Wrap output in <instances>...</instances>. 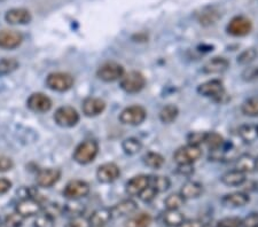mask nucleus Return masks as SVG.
Returning <instances> with one entry per match:
<instances>
[{"mask_svg":"<svg viewBox=\"0 0 258 227\" xmlns=\"http://www.w3.org/2000/svg\"><path fill=\"white\" fill-rule=\"evenodd\" d=\"M206 133L207 132L200 131L189 132V133L187 134V143L193 144V146H201L202 143H205Z\"/></svg>","mask_w":258,"mask_h":227,"instance_id":"nucleus-42","label":"nucleus"},{"mask_svg":"<svg viewBox=\"0 0 258 227\" xmlns=\"http://www.w3.org/2000/svg\"><path fill=\"white\" fill-rule=\"evenodd\" d=\"M252 23L245 16L239 15L233 18L227 24V32L234 37H244L250 34Z\"/></svg>","mask_w":258,"mask_h":227,"instance_id":"nucleus-10","label":"nucleus"},{"mask_svg":"<svg viewBox=\"0 0 258 227\" xmlns=\"http://www.w3.org/2000/svg\"><path fill=\"white\" fill-rule=\"evenodd\" d=\"M24 221V218L19 214L18 212L10 213L4 220V225L6 227H22Z\"/></svg>","mask_w":258,"mask_h":227,"instance_id":"nucleus-41","label":"nucleus"},{"mask_svg":"<svg viewBox=\"0 0 258 227\" xmlns=\"http://www.w3.org/2000/svg\"><path fill=\"white\" fill-rule=\"evenodd\" d=\"M185 199L180 195V193H173L166 197L164 204L166 209H180L185 203Z\"/></svg>","mask_w":258,"mask_h":227,"instance_id":"nucleus-39","label":"nucleus"},{"mask_svg":"<svg viewBox=\"0 0 258 227\" xmlns=\"http://www.w3.org/2000/svg\"><path fill=\"white\" fill-rule=\"evenodd\" d=\"M143 160H144V163L147 165L148 168H152V169H160L163 167V164H164L163 156L155 152L146 153Z\"/></svg>","mask_w":258,"mask_h":227,"instance_id":"nucleus-33","label":"nucleus"},{"mask_svg":"<svg viewBox=\"0 0 258 227\" xmlns=\"http://www.w3.org/2000/svg\"><path fill=\"white\" fill-rule=\"evenodd\" d=\"M249 195L244 192H234L226 194L222 197V203L227 208H241L249 203Z\"/></svg>","mask_w":258,"mask_h":227,"instance_id":"nucleus-21","label":"nucleus"},{"mask_svg":"<svg viewBox=\"0 0 258 227\" xmlns=\"http://www.w3.org/2000/svg\"><path fill=\"white\" fill-rule=\"evenodd\" d=\"M220 13L217 8L215 7H206L201 11V13H199L198 20L202 26H212L220 19Z\"/></svg>","mask_w":258,"mask_h":227,"instance_id":"nucleus-26","label":"nucleus"},{"mask_svg":"<svg viewBox=\"0 0 258 227\" xmlns=\"http://www.w3.org/2000/svg\"><path fill=\"white\" fill-rule=\"evenodd\" d=\"M185 221V216L179 209H166L163 213V222L169 227H180Z\"/></svg>","mask_w":258,"mask_h":227,"instance_id":"nucleus-25","label":"nucleus"},{"mask_svg":"<svg viewBox=\"0 0 258 227\" xmlns=\"http://www.w3.org/2000/svg\"><path fill=\"white\" fill-rule=\"evenodd\" d=\"M257 56H258L257 49L250 47L241 52L238 55V57H236V61H238V63L241 65H248L250 64L251 62L255 61Z\"/></svg>","mask_w":258,"mask_h":227,"instance_id":"nucleus-36","label":"nucleus"},{"mask_svg":"<svg viewBox=\"0 0 258 227\" xmlns=\"http://www.w3.org/2000/svg\"><path fill=\"white\" fill-rule=\"evenodd\" d=\"M4 2H6V0H0V3H4Z\"/></svg>","mask_w":258,"mask_h":227,"instance_id":"nucleus-54","label":"nucleus"},{"mask_svg":"<svg viewBox=\"0 0 258 227\" xmlns=\"http://www.w3.org/2000/svg\"><path fill=\"white\" fill-rule=\"evenodd\" d=\"M23 41V35L16 30H0V48L14 49Z\"/></svg>","mask_w":258,"mask_h":227,"instance_id":"nucleus-16","label":"nucleus"},{"mask_svg":"<svg viewBox=\"0 0 258 227\" xmlns=\"http://www.w3.org/2000/svg\"><path fill=\"white\" fill-rule=\"evenodd\" d=\"M180 227H206L205 222L199 219H192V220H185L184 224Z\"/></svg>","mask_w":258,"mask_h":227,"instance_id":"nucleus-51","label":"nucleus"},{"mask_svg":"<svg viewBox=\"0 0 258 227\" xmlns=\"http://www.w3.org/2000/svg\"><path fill=\"white\" fill-rule=\"evenodd\" d=\"M83 113L87 117H97L106 109V102L99 98H86L82 106Z\"/></svg>","mask_w":258,"mask_h":227,"instance_id":"nucleus-17","label":"nucleus"},{"mask_svg":"<svg viewBox=\"0 0 258 227\" xmlns=\"http://www.w3.org/2000/svg\"><path fill=\"white\" fill-rule=\"evenodd\" d=\"M177 172L181 176H190L194 173L193 165H178Z\"/></svg>","mask_w":258,"mask_h":227,"instance_id":"nucleus-49","label":"nucleus"},{"mask_svg":"<svg viewBox=\"0 0 258 227\" xmlns=\"http://www.w3.org/2000/svg\"><path fill=\"white\" fill-rule=\"evenodd\" d=\"M222 183L226 186H231V187H236V186H242L247 178H245V173L241 172L239 170H231L224 173L222 176Z\"/></svg>","mask_w":258,"mask_h":227,"instance_id":"nucleus-24","label":"nucleus"},{"mask_svg":"<svg viewBox=\"0 0 258 227\" xmlns=\"http://www.w3.org/2000/svg\"><path fill=\"white\" fill-rule=\"evenodd\" d=\"M180 195L184 197L185 200H194L198 199L203 194V186L200 184L199 181L195 180H188L181 186L180 188Z\"/></svg>","mask_w":258,"mask_h":227,"instance_id":"nucleus-23","label":"nucleus"},{"mask_svg":"<svg viewBox=\"0 0 258 227\" xmlns=\"http://www.w3.org/2000/svg\"><path fill=\"white\" fill-rule=\"evenodd\" d=\"M149 185H152L154 188L156 189L157 193H163L166 192L171 186V181L165 176H154L151 177L149 180Z\"/></svg>","mask_w":258,"mask_h":227,"instance_id":"nucleus-35","label":"nucleus"},{"mask_svg":"<svg viewBox=\"0 0 258 227\" xmlns=\"http://www.w3.org/2000/svg\"><path fill=\"white\" fill-rule=\"evenodd\" d=\"M122 148H123V152L125 153L126 155L133 156L138 154V153L143 149V143H141L139 139L131 137L124 140L122 142Z\"/></svg>","mask_w":258,"mask_h":227,"instance_id":"nucleus-31","label":"nucleus"},{"mask_svg":"<svg viewBox=\"0 0 258 227\" xmlns=\"http://www.w3.org/2000/svg\"><path fill=\"white\" fill-rule=\"evenodd\" d=\"M179 115V109L174 105H166L160 111V119L164 124H171L176 121Z\"/></svg>","mask_w":258,"mask_h":227,"instance_id":"nucleus-30","label":"nucleus"},{"mask_svg":"<svg viewBox=\"0 0 258 227\" xmlns=\"http://www.w3.org/2000/svg\"><path fill=\"white\" fill-rule=\"evenodd\" d=\"M152 222V217L148 213H139L132 216L126 221L125 227H149Z\"/></svg>","mask_w":258,"mask_h":227,"instance_id":"nucleus-34","label":"nucleus"},{"mask_svg":"<svg viewBox=\"0 0 258 227\" xmlns=\"http://www.w3.org/2000/svg\"><path fill=\"white\" fill-rule=\"evenodd\" d=\"M242 80L245 82H252L258 80V67H248L243 70Z\"/></svg>","mask_w":258,"mask_h":227,"instance_id":"nucleus-45","label":"nucleus"},{"mask_svg":"<svg viewBox=\"0 0 258 227\" xmlns=\"http://www.w3.org/2000/svg\"><path fill=\"white\" fill-rule=\"evenodd\" d=\"M255 171H258V156L255 158Z\"/></svg>","mask_w":258,"mask_h":227,"instance_id":"nucleus-52","label":"nucleus"},{"mask_svg":"<svg viewBox=\"0 0 258 227\" xmlns=\"http://www.w3.org/2000/svg\"><path fill=\"white\" fill-rule=\"evenodd\" d=\"M12 188V181L6 178H0V194H5Z\"/></svg>","mask_w":258,"mask_h":227,"instance_id":"nucleus-50","label":"nucleus"},{"mask_svg":"<svg viewBox=\"0 0 258 227\" xmlns=\"http://www.w3.org/2000/svg\"><path fill=\"white\" fill-rule=\"evenodd\" d=\"M257 131H258V126H257Z\"/></svg>","mask_w":258,"mask_h":227,"instance_id":"nucleus-56","label":"nucleus"},{"mask_svg":"<svg viewBox=\"0 0 258 227\" xmlns=\"http://www.w3.org/2000/svg\"><path fill=\"white\" fill-rule=\"evenodd\" d=\"M239 135L245 143H252L258 139L257 125L253 124H242L239 126Z\"/></svg>","mask_w":258,"mask_h":227,"instance_id":"nucleus-28","label":"nucleus"},{"mask_svg":"<svg viewBox=\"0 0 258 227\" xmlns=\"http://www.w3.org/2000/svg\"><path fill=\"white\" fill-rule=\"evenodd\" d=\"M157 194H159V193H157L156 189L154 188L152 185H148L147 187H146L144 191L140 193L139 197H140L141 201L145 202V203H151V202H153L154 200L156 199Z\"/></svg>","mask_w":258,"mask_h":227,"instance_id":"nucleus-43","label":"nucleus"},{"mask_svg":"<svg viewBox=\"0 0 258 227\" xmlns=\"http://www.w3.org/2000/svg\"><path fill=\"white\" fill-rule=\"evenodd\" d=\"M103 227H109V226H103Z\"/></svg>","mask_w":258,"mask_h":227,"instance_id":"nucleus-55","label":"nucleus"},{"mask_svg":"<svg viewBox=\"0 0 258 227\" xmlns=\"http://www.w3.org/2000/svg\"><path fill=\"white\" fill-rule=\"evenodd\" d=\"M217 227H242V219L238 217H227L217 222Z\"/></svg>","mask_w":258,"mask_h":227,"instance_id":"nucleus-44","label":"nucleus"},{"mask_svg":"<svg viewBox=\"0 0 258 227\" xmlns=\"http://www.w3.org/2000/svg\"><path fill=\"white\" fill-rule=\"evenodd\" d=\"M54 121L61 127H74L80 122V114L74 107L63 106L56 109Z\"/></svg>","mask_w":258,"mask_h":227,"instance_id":"nucleus-7","label":"nucleus"},{"mask_svg":"<svg viewBox=\"0 0 258 227\" xmlns=\"http://www.w3.org/2000/svg\"><path fill=\"white\" fill-rule=\"evenodd\" d=\"M70 202L68 204L63 206V212L69 213L73 218L82 216L84 212V205L81 204L78 200H69Z\"/></svg>","mask_w":258,"mask_h":227,"instance_id":"nucleus-38","label":"nucleus"},{"mask_svg":"<svg viewBox=\"0 0 258 227\" xmlns=\"http://www.w3.org/2000/svg\"><path fill=\"white\" fill-rule=\"evenodd\" d=\"M28 108L38 114H44L51 110L52 100L44 93H32L27 101Z\"/></svg>","mask_w":258,"mask_h":227,"instance_id":"nucleus-12","label":"nucleus"},{"mask_svg":"<svg viewBox=\"0 0 258 227\" xmlns=\"http://www.w3.org/2000/svg\"><path fill=\"white\" fill-rule=\"evenodd\" d=\"M31 20V13L27 8H12L5 14V21L12 26H24V24L30 23Z\"/></svg>","mask_w":258,"mask_h":227,"instance_id":"nucleus-15","label":"nucleus"},{"mask_svg":"<svg viewBox=\"0 0 258 227\" xmlns=\"http://www.w3.org/2000/svg\"><path fill=\"white\" fill-rule=\"evenodd\" d=\"M15 211L26 219L29 217L37 216L43 211V204L40 201L33 199V197H23L16 204Z\"/></svg>","mask_w":258,"mask_h":227,"instance_id":"nucleus-8","label":"nucleus"},{"mask_svg":"<svg viewBox=\"0 0 258 227\" xmlns=\"http://www.w3.org/2000/svg\"><path fill=\"white\" fill-rule=\"evenodd\" d=\"M66 227H90V224H89V220L85 219V218H83L82 216H78V217H74Z\"/></svg>","mask_w":258,"mask_h":227,"instance_id":"nucleus-48","label":"nucleus"},{"mask_svg":"<svg viewBox=\"0 0 258 227\" xmlns=\"http://www.w3.org/2000/svg\"><path fill=\"white\" fill-rule=\"evenodd\" d=\"M61 178V171L59 169H43L38 173H37L36 177V183L39 187L43 188H51L52 186L55 185L57 181Z\"/></svg>","mask_w":258,"mask_h":227,"instance_id":"nucleus-14","label":"nucleus"},{"mask_svg":"<svg viewBox=\"0 0 258 227\" xmlns=\"http://www.w3.org/2000/svg\"><path fill=\"white\" fill-rule=\"evenodd\" d=\"M230 67V62L227 59L222 56L212 57L207 63L203 65L202 71L208 75H214V73H223Z\"/></svg>","mask_w":258,"mask_h":227,"instance_id":"nucleus-20","label":"nucleus"},{"mask_svg":"<svg viewBox=\"0 0 258 227\" xmlns=\"http://www.w3.org/2000/svg\"><path fill=\"white\" fill-rule=\"evenodd\" d=\"M120 176V169L115 163H105L100 165L97 170V178L102 184H111Z\"/></svg>","mask_w":258,"mask_h":227,"instance_id":"nucleus-13","label":"nucleus"},{"mask_svg":"<svg viewBox=\"0 0 258 227\" xmlns=\"http://www.w3.org/2000/svg\"><path fill=\"white\" fill-rule=\"evenodd\" d=\"M205 143L211 152H216L222 149L225 140L217 132H207Z\"/></svg>","mask_w":258,"mask_h":227,"instance_id":"nucleus-29","label":"nucleus"},{"mask_svg":"<svg viewBox=\"0 0 258 227\" xmlns=\"http://www.w3.org/2000/svg\"><path fill=\"white\" fill-rule=\"evenodd\" d=\"M241 111L244 116L257 117L258 116V96L251 97L245 100L241 106Z\"/></svg>","mask_w":258,"mask_h":227,"instance_id":"nucleus-32","label":"nucleus"},{"mask_svg":"<svg viewBox=\"0 0 258 227\" xmlns=\"http://www.w3.org/2000/svg\"><path fill=\"white\" fill-rule=\"evenodd\" d=\"M90 193V185L84 180L75 179L69 181L64 187L63 195L68 200H81Z\"/></svg>","mask_w":258,"mask_h":227,"instance_id":"nucleus-9","label":"nucleus"},{"mask_svg":"<svg viewBox=\"0 0 258 227\" xmlns=\"http://www.w3.org/2000/svg\"><path fill=\"white\" fill-rule=\"evenodd\" d=\"M14 162L7 156H0V172H7L13 169Z\"/></svg>","mask_w":258,"mask_h":227,"instance_id":"nucleus-47","label":"nucleus"},{"mask_svg":"<svg viewBox=\"0 0 258 227\" xmlns=\"http://www.w3.org/2000/svg\"><path fill=\"white\" fill-rule=\"evenodd\" d=\"M137 210H138V205L133 200L127 199L120 201L119 203L115 204L113 208H110L111 216L114 218H123V217H128L132 216Z\"/></svg>","mask_w":258,"mask_h":227,"instance_id":"nucleus-18","label":"nucleus"},{"mask_svg":"<svg viewBox=\"0 0 258 227\" xmlns=\"http://www.w3.org/2000/svg\"><path fill=\"white\" fill-rule=\"evenodd\" d=\"M201 147L187 143L185 146L179 147L178 149L174 152L173 160L177 165H193L197 161L201 159Z\"/></svg>","mask_w":258,"mask_h":227,"instance_id":"nucleus-2","label":"nucleus"},{"mask_svg":"<svg viewBox=\"0 0 258 227\" xmlns=\"http://www.w3.org/2000/svg\"><path fill=\"white\" fill-rule=\"evenodd\" d=\"M119 121L122 124L130 126H138L140 124L145 122L147 118V111L143 106L133 105L130 107H126L125 109L122 110L119 114Z\"/></svg>","mask_w":258,"mask_h":227,"instance_id":"nucleus-4","label":"nucleus"},{"mask_svg":"<svg viewBox=\"0 0 258 227\" xmlns=\"http://www.w3.org/2000/svg\"><path fill=\"white\" fill-rule=\"evenodd\" d=\"M2 224H3V220H2V219H0V226H2Z\"/></svg>","mask_w":258,"mask_h":227,"instance_id":"nucleus-53","label":"nucleus"},{"mask_svg":"<svg viewBox=\"0 0 258 227\" xmlns=\"http://www.w3.org/2000/svg\"><path fill=\"white\" fill-rule=\"evenodd\" d=\"M35 227H54L55 226V218L49 216L47 212L41 211L36 216Z\"/></svg>","mask_w":258,"mask_h":227,"instance_id":"nucleus-40","label":"nucleus"},{"mask_svg":"<svg viewBox=\"0 0 258 227\" xmlns=\"http://www.w3.org/2000/svg\"><path fill=\"white\" fill-rule=\"evenodd\" d=\"M99 153V144L95 140H85L81 142L74 150L73 158L75 162L85 165L93 162Z\"/></svg>","mask_w":258,"mask_h":227,"instance_id":"nucleus-1","label":"nucleus"},{"mask_svg":"<svg viewBox=\"0 0 258 227\" xmlns=\"http://www.w3.org/2000/svg\"><path fill=\"white\" fill-rule=\"evenodd\" d=\"M19 62L14 57H5L0 61V75H8L19 68Z\"/></svg>","mask_w":258,"mask_h":227,"instance_id":"nucleus-37","label":"nucleus"},{"mask_svg":"<svg viewBox=\"0 0 258 227\" xmlns=\"http://www.w3.org/2000/svg\"><path fill=\"white\" fill-rule=\"evenodd\" d=\"M242 227H258V212H252L243 218Z\"/></svg>","mask_w":258,"mask_h":227,"instance_id":"nucleus-46","label":"nucleus"},{"mask_svg":"<svg viewBox=\"0 0 258 227\" xmlns=\"http://www.w3.org/2000/svg\"><path fill=\"white\" fill-rule=\"evenodd\" d=\"M198 93L206 98L220 99L225 94V88L222 81L211 80L200 84L198 86Z\"/></svg>","mask_w":258,"mask_h":227,"instance_id":"nucleus-11","label":"nucleus"},{"mask_svg":"<svg viewBox=\"0 0 258 227\" xmlns=\"http://www.w3.org/2000/svg\"><path fill=\"white\" fill-rule=\"evenodd\" d=\"M151 177L146 175H139L131 178L126 183L125 191L130 196H139L140 193L149 185Z\"/></svg>","mask_w":258,"mask_h":227,"instance_id":"nucleus-19","label":"nucleus"},{"mask_svg":"<svg viewBox=\"0 0 258 227\" xmlns=\"http://www.w3.org/2000/svg\"><path fill=\"white\" fill-rule=\"evenodd\" d=\"M124 68L122 64L117 62H106L101 64L97 71V76L99 80L106 83H113L116 81H120V78L124 76Z\"/></svg>","mask_w":258,"mask_h":227,"instance_id":"nucleus-6","label":"nucleus"},{"mask_svg":"<svg viewBox=\"0 0 258 227\" xmlns=\"http://www.w3.org/2000/svg\"><path fill=\"white\" fill-rule=\"evenodd\" d=\"M75 84L74 77L68 72H52L46 78L48 89L55 92H67Z\"/></svg>","mask_w":258,"mask_h":227,"instance_id":"nucleus-5","label":"nucleus"},{"mask_svg":"<svg viewBox=\"0 0 258 227\" xmlns=\"http://www.w3.org/2000/svg\"><path fill=\"white\" fill-rule=\"evenodd\" d=\"M235 169L241 172L250 173L255 171V158L250 154H242L236 159Z\"/></svg>","mask_w":258,"mask_h":227,"instance_id":"nucleus-27","label":"nucleus"},{"mask_svg":"<svg viewBox=\"0 0 258 227\" xmlns=\"http://www.w3.org/2000/svg\"><path fill=\"white\" fill-rule=\"evenodd\" d=\"M120 89L128 94H136L141 92L146 86V78L139 71H130L124 73L120 78Z\"/></svg>","mask_w":258,"mask_h":227,"instance_id":"nucleus-3","label":"nucleus"},{"mask_svg":"<svg viewBox=\"0 0 258 227\" xmlns=\"http://www.w3.org/2000/svg\"><path fill=\"white\" fill-rule=\"evenodd\" d=\"M111 220H113V216H111L110 209L100 208L91 214V217L89 218V224L90 227H103L109 225Z\"/></svg>","mask_w":258,"mask_h":227,"instance_id":"nucleus-22","label":"nucleus"}]
</instances>
